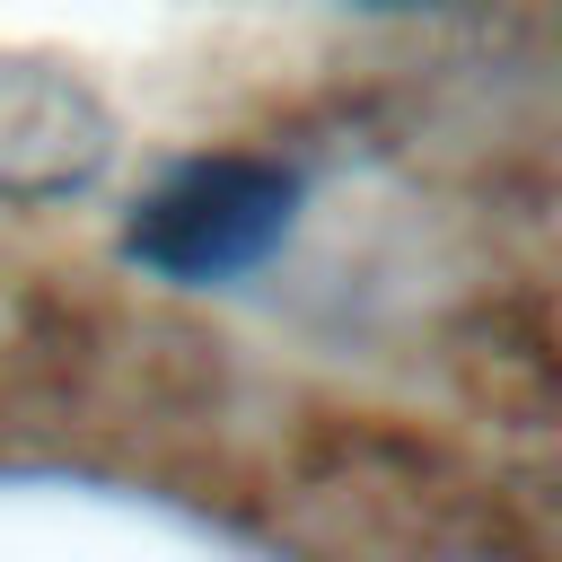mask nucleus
<instances>
[{"label": "nucleus", "instance_id": "1", "mask_svg": "<svg viewBox=\"0 0 562 562\" xmlns=\"http://www.w3.org/2000/svg\"><path fill=\"white\" fill-rule=\"evenodd\" d=\"M299 220V176L281 158H184L123 220V255L158 281H228L255 272Z\"/></svg>", "mask_w": 562, "mask_h": 562}, {"label": "nucleus", "instance_id": "2", "mask_svg": "<svg viewBox=\"0 0 562 562\" xmlns=\"http://www.w3.org/2000/svg\"><path fill=\"white\" fill-rule=\"evenodd\" d=\"M114 167V105L53 53H0V202L88 193Z\"/></svg>", "mask_w": 562, "mask_h": 562}, {"label": "nucleus", "instance_id": "3", "mask_svg": "<svg viewBox=\"0 0 562 562\" xmlns=\"http://www.w3.org/2000/svg\"><path fill=\"white\" fill-rule=\"evenodd\" d=\"M386 9H395V0H386Z\"/></svg>", "mask_w": 562, "mask_h": 562}]
</instances>
